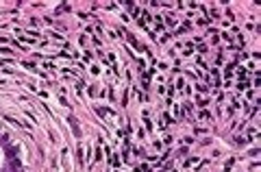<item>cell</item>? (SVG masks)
I'll use <instances>...</instances> for the list:
<instances>
[{"instance_id":"cell-1","label":"cell","mask_w":261,"mask_h":172,"mask_svg":"<svg viewBox=\"0 0 261 172\" xmlns=\"http://www.w3.org/2000/svg\"><path fill=\"white\" fill-rule=\"evenodd\" d=\"M70 124H72V131H74V135H76V137H81V129H78V124H76L74 118H70Z\"/></svg>"}]
</instances>
